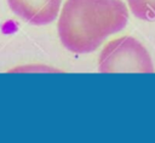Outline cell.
<instances>
[{"instance_id": "3957f363", "label": "cell", "mask_w": 155, "mask_h": 143, "mask_svg": "<svg viewBox=\"0 0 155 143\" xmlns=\"http://www.w3.org/2000/svg\"><path fill=\"white\" fill-rule=\"evenodd\" d=\"M11 11L33 25L52 23L59 13L62 0H7Z\"/></svg>"}, {"instance_id": "7a4b0ae2", "label": "cell", "mask_w": 155, "mask_h": 143, "mask_svg": "<svg viewBox=\"0 0 155 143\" xmlns=\"http://www.w3.org/2000/svg\"><path fill=\"white\" fill-rule=\"evenodd\" d=\"M101 73H154L151 57L147 48L132 36L109 41L98 61Z\"/></svg>"}, {"instance_id": "277c9868", "label": "cell", "mask_w": 155, "mask_h": 143, "mask_svg": "<svg viewBox=\"0 0 155 143\" xmlns=\"http://www.w3.org/2000/svg\"><path fill=\"white\" fill-rule=\"evenodd\" d=\"M127 4L134 17L155 21V0H127Z\"/></svg>"}, {"instance_id": "6da1fadb", "label": "cell", "mask_w": 155, "mask_h": 143, "mask_svg": "<svg viewBox=\"0 0 155 143\" xmlns=\"http://www.w3.org/2000/svg\"><path fill=\"white\" fill-rule=\"evenodd\" d=\"M127 21L128 11L121 0H67L57 30L68 51L90 53L109 35L121 32Z\"/></svg>"}]
</instances>
